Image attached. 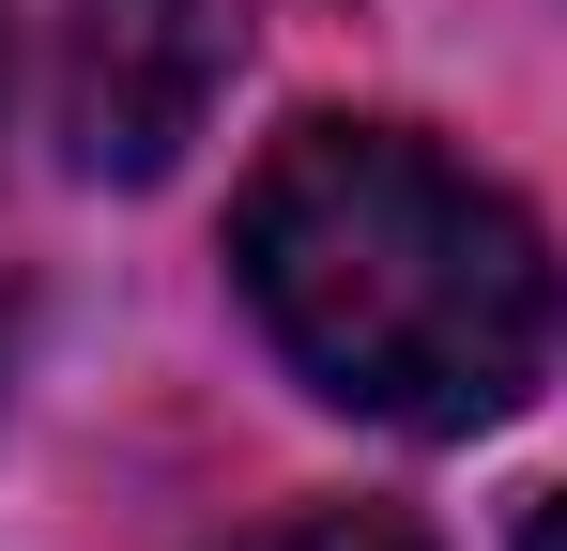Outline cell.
<instances>
[{
    "label": "cell",
    "instance_id": "3957f363",
    "mask_svg": "<svg viewBox=\"0 0 567 551\" xmlns=\"http://www.w3.org/2000/svg\"><path fill=\"white\" fill-rule=\"evenodd\" d=\"M246 551H414V521H383V506H307V521H277V537Z\"/></svg>",
    "mask_w": 567,
    "mask_h": 551
},
{
    "label": "cell",
    "instance_id": "277c9868",
    "mask_svg": "<svg viewBox=\"0 0 567 551\" xmlns=\"http://www.w3.org/2000/svg\"><path fill=\"white\" fill-rule=\"evenodd\" d=\"M522 551H567V490H553V506H537V537H522Z\"/></svg>",
    "mask_w": 567,
    "mask_h": 551
},
{
    "label": "cell",
    "instance_id": "6da1fadb",
    "mask_svg": "<svg viewBox=\"0 0 567 551\" xmlns=\"http://www.w3.org/2000/svg\"><path fill=\"white\" fill-rule=\"evenodd\" d=\"M230 276L261 337L369 429H491L553 367L537 215L399 123H291L246 169Z\"/></svg>",
    "mask_w": 567,
    "mask_h": 551
},
{
    "label": "cell",
    "instance_id": "7a4b0ae2",
    "mask_svg": "<svg viewBox=\"0 0 567 551\" xmlns=\"http://www.w3.org/2000/svg\"><path fill=\"white\" fill-rule=\"evenodd\" d=\"M246 62V0H78L62 31V138L93 184H154Z\"/></svg>",
    "mask_w": 567,
    "mask_h": 551
}]
</instances>
